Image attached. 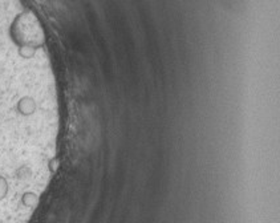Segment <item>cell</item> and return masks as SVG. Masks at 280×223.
<instances>
[{"label":"cell","mask_w":280,"mask_h":223,"mask_svg":"<svg viewBox=\"0 0 280 223\" xmlns=\"http://www.w3.org/2000/svg\"><path fill=\"white\" fill-rule=\"evenodd\" d=\"M11 185H9L8 178L0 174V202H3L5 198L8 197Z\"/></svg>","instance_id":"cell-1"}]
</instances>
